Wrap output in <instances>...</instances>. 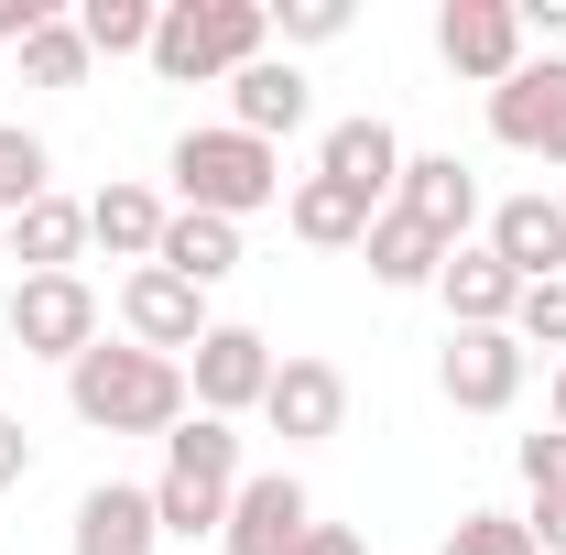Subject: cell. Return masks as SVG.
<instances>
[{
    "instance_id": "obj_2",
    "label": "cell",
    "mask_w": 566,
    "mask_h": 555,
    "mask_svg": "<svg viewBox=\"0 0 566 555\" xmlns=\"http://www.w3.org/2000/svg\"><path fill=\"white\" fill-rule=\"evenodd\" d=\"M262 44H273V0H164L153 11V76L175 87L262 66Z\"/></svg>"
},
{
    "instance_id": "obj_24",
    "label": "cell",
    "mask_w": 566,
    "mask_h": 555,
    "mask_svg": "<svg viewBox=\"0 0 566 555\" xmlns=\"http://www.w3.org/2000/svg\"><path fill=\"white\" fill-rule=\"evenodd\" d=\"M153 11L164 0H76L66 22L87 33V55H153Z\"/></svg>"
},
{
    "instance_id": "obj_28",
    "label": "cell",
    "mask_w": 566,
    "mask_h": 555,
    "mask_svg": "<svg viewBox=\"0 0 566 555\" xmlns=\"http://www.w3.org/2000/svg\"><path fill=\"white\" fill-rule=\"evenodd\" d=\"M436 555H534V534H523V512H458V534Z\"/></svg>"
},
{
    "instance_id": "obj_18",
    "label": "cell",
    "mask_w": 566,
    "mask_h": 555,
    "mask_svg": "<svg viewBox=\"0 0 566 555\" xmlns=\"http://www.w3.org/2000/svg\"><path fill=\"white\" fill-rule=\"evenodd\" d=\"M164 197H153V186H98V197H87V240H98V251H109V262H153V251H164Z\"/></svg>"
},
{
    "instance_id": "obj_1",
    "label": "cell",
    "mask_w": 566,
    "mask_h": 555,
    "mask_svg": "<svg viewBox=\"0 0 566 555\" xmlns=\"http://www.w3.org/2000/svg\"><path fill=\"white\" fill-rule=\"evenodd\" d=\"M66 404L76 425H98V436H175V425L197 415V392H186V359H153V348H87L66 359Z\"/></svg>"
},
{
    "instance_id": "obj_13",
    "label": "cell",
    "mask_w": 566,
    "mask_h": 555,
    "mask_svg": "<svg viewBox=\"0 0 566 555\" xmlns=\"http://www.w3.org/2000/svg\"><path fill=\"white\" fill-rule=\"evenodd\" d=\"M392 208L424 218L447 251H469V218H480V175L458 164V153H403V186H392Z\"/></svg>"
},
{
    "instance_id": "obj_12",
    "label": "cell",
    "mask_w": 566,
    "mask_h": 555,
    "mask_svg": "<svg viewBox=\"0 0 566 555\" xmlns=\"http://www.w3.org/2000/svg\"><path fill=\"white\" fill-rule=\"evenodd\" d=\"M120 327H132V348L175 359V348H197V338H208L218 316H208V294H197V283H175L164 262H142V273L120 283Z\"/></svg>"
},
{
    "instance_id": "obj_34",
    "label": "cell",
    "mask_w": 566,
    "mask_h": 555,
    "mask_svg": "<svg viewBox=\"0 0 566 555\" xmlns=\"http://www.w3.org/2000/svg\"><path fill=\"white\" fill-rule=\"evenodd\" d=\"M523 33H545V44H566V0H523Z\"/></svg>"
},
{
    "instance_id": "obj_36",
    "label": "cell",
    "mask_w": 566,
    "mask_h": 555,
    "mask_svg": "<svg viewBox=\"0 0 566 555\" xmlns=\"http://www.w3.org/2000/svg\"><path fill=\"white\" fill-rule=\"evenodd\" d=\"M545 415H556V436H566V359L545 370Z\"/></svg>"
},
{
    "instance_id": "obj_11",
    "label": "cell",
    "mask_w": 566,
    "mask_h": 555,
    "mask_svg": "<svg viewBox=\"0 0 566 555\" xmlns=\"http://www.w3.org/2000/svg\"><path fill=\"white\" fill-rule=\"evenodd\" d=\"M305 534H316V501H305V480H283V469L240 480L229 523H218V545H229V555H305Z\"/></svg>"
},
{
    "instance_id": "obj_30",
    "label": "cell",
    "mask_w": 566,
    "mask_h": 555,
    "mask_svg": "<svg viewBox=\"0 0 566 555\" xmlns=\"http://www.w3.org/2000/svg\"><path fill=\"white\" fill-rule=\"evenodd\" d=\"M523 490H534V501H566V436H556V425L523 436Z\"/></svg>"
},
{
    "instance_id": "obj_16",
    "label": "cell",
    "mask_w": 566,
    "mask_h": 555,
    "mask_svg": "<svg viewBox=\"0 0 566 555\" xmlns=\"http://www.w3.org/2000/svg\"><path fill=\"white\" fill-rule=\"evenodd\" d=\"M305 66L294 55H262V66H240L229 76V132H251V142H283V132H305Z\"/></svg>"
},
{
    "instance_id": "obj_20",
    "label": "cell",
    "mask_w": 566,
    "mask_h": 555,
    "mask_svg": "<svg viewBox=\"0 0 566 555\" xmlns=\"http://www.w3.org/2000/svg\"><path fill=\"white\" fill-rule=\"evenodd\" d=\"M359 262H370V283H392V294H415V283H436V273H447V240H436L424 218L381 208V218H370V240H359Z\"/></svg>"
},
{
    "instance_id": "obj_29",
    "label": "cell",
    "mask_w": 566,
    "mask_h": 555,
    "mask_svg": "<svg viewBox=\"0 0 566 555\" xmlns=\"http://www.w3.org/2000/svg\"><path fill=\"white\" fill-rule=\"evenodd\" d=\"M273 33L283 44H338V33H349V0H283Z\"/></svg>"
},
{
    "instance_id": "obj_31",
    "label": "cell",
    "mask_w": 566,
    "mask_h": 555,
    "mask_svg": "<svg viewBox=\"0 0 566 555\" xmlns=\"http://www.w3.org/2000/svg\"><path fill=\"white\" fill-rule=\"evenodd\" d=\"M33 480V436H22V415H0V490Z\"/></svg>"
},
{
    "instance_id": "obj_25",
    "label": "cell",
    "mask_w": 566,
    "mask_h": 555,
    "mask_svg": "<svg viewBox=\"0 0 566 555\" xmlns=\"http://www.w3.org/2000/svg\"><path fill=\"white\" fill-rule=\"evenodd\" d=\"M87 66H98V55H87V33H76L66 11L22 44V76H33V87H87Z\"/></svg>"
},
{
    "instance_id": "obj_22",
    "label": "cell",
    "mask_w": 566,
    "mask_h": 555,
    "mask_svg": "<svg viewBox=\"0 0 566 555\" xmlns=\"http://www.w3.org/2000/svg\"><path fill=\"white\" fill-rule=\"evenodd\" d=\"M294 240H316V251H359V240H370V197H359V186H338V175H305V186H294Z\"/></svg>"
},
{
    "instance_id": "obj_35",
    "label": "cell",
    "mask_w": 566,
    "mask_h": 555,
    "mask_svg": "<svg viewBox=\"0 0 566 555\" xmlns=\"http://www.w3.org/2000/svg\"><path fill=\"white\" fill-rule=\"evenodd\" d=\"M305 555H370V545H359L349 523H316V534H305Z\"/></svg>"
},
{
    "instance_id": "obj_14",
    "label": "cell",
    "mask_w": 566,
    "mask_h": 555,
    "mask_svg": "<svg viewBox=\"0 0 566 555\" xmlns=\"http://www.w3.org/2000/svg\"><path fill=\"white\" fill-rule=\"evenodd\" d=\"M491 262L512 283H556L566 273V208L556 197H501L491 208Z\"/></svg>"
},
{
    "instance_id": "obj_32",
    "label": "cell",
    "mask_w": 566,
    "mask_h": 555,
    "mask_svg": "<svg viewBox=\"0 0 566 555\" xmlns=\"http://www.w3.org/2000/svg\"><path fill=\"white\" fill-rule=\"evenodd\" d=\"M44 22H55V0H0V44H33Z\"/></svg>"
},
{
    "instance_id": "obj_3",
    "label": "cell",
    "mask_w": 566,
    "mask_h": 555,
    "mask_svg": "<svg viewBox=\"0 0 566 555\" xmlns=\"http://www.w3.org/2000/svg\"><path fill=\"white\" fill-rule=\"evenodd\" d=\"M229 501H240V425H218V415H186L175 436H164L153 523L197 545V534H218V523H229Z\"/></svg>"
},
{
    "instance_id": "obj_5",
    "label": "cell",
    "mask_w": 566,
    "mask_h": 555,
    "mask_svg": "<svg viewBox=\"0 0 566 555\" xmlns=\"http://www.w3.org/2000/svg\"><path fill=\"white\" fill-rule=\"evenodd\" d=\"M523 370H534V348L512 338V327H447L436 392H447L458 415H512V404H523Z\"/></svg>"
},
{
    "instance_id": "obj_33",
    "label": "cell",
    "mask_w": 566,
    "mask_h": 555,
    "mask_svg": "<svg viewBox=\"0 0 566 555\" xmlns=\"http://www.w3.org/2000/svg\"><path fill=\"white\" fill-rule=\"evenodd\" d=\"M523 534H534V555H566V501H534Z\"/></svg>"
},
{
    "instance_id": "obj_7",
    "label": "cell",
    "mask_w": 566,
    "mask_h": 555,
    "mask_svg": "<svg viewBox=\"0 0 566 555\" xmlns=\"http://www.w3.org/2000/svg\"><path fill=\"white\" fill-rule=\"evenodd\" d=\"M491 142L545 153V164L566 175V55H523V66L491 87Z\"/></svg>"
},
{
    "instance_id": "obj_23",
    "label": "cell",
    "mask_w": 566,
    "mask_h": 555,
    "mask_svg": "<svg viewBox=\"0 0 566 555\" xmlns=\"http://www.w3.org/2000/svg\"><path fill=\"white\" fill-rule=\"evenodd\" d=\"M76 251H87V208L76 197H33L11 218V262L22 273H76Z\"/></svg>"
},
{
    "instance_id": "obj_4",
    "label": "cell",
    "mask_w": 566,
    "mask_h": 555,
    "mask_svg": "<svg viewBox=\"0 0 566 555\" xmlns=\"http://www.w3.org/2000/svg\"><path fill=\"white\" fill-rule=\"evenodd\" d=\"M164 175H175V197H186L197 218H229V229L283 197V153H273V142H251V132H229V121H218V132H186Z\"/></svg>"
},
{
    "instance_id": "obj_9",
    "label": "cell",
    "mask_w": 566,
    "mask_h": 555,
    "mask_svg": "<svg viewBox=\"0 0 566 555\" xmlns=\"http://www.w3.org/2000/svg\"><path fill=\"white\" fill-rule=\"evenodd\" d=\"M523 44H534L523 33V0H447L436 11V55L458 76H480V87H501V76L523 66Z\"/></svg>"
},
{
    "instance_id": "obj_27",
    "label": "cell",
    "mask_w": 566,
    "mask_h": 555,
    "mask_svg": "<svg viewBox=\"0 0 566 555\" xmlns=\"http://www.w3.org/2000/svg\"><path fill=\"white\" fill-rule=\"evenodd\" d=\"M512 338H523V348H556V359H566V273H556V283H523Z\"/></svg>"
},
{
    "instance_id": "obj_10",
    "label": "cell",
    "mask_w": 566,
    "mask_h": 555,
    "mask_svg": "<svg viewBox=\"0 0 566 555\" xmlns=\"http://www.w3.org/2000/svg\"><path fill=\"white\" fill-rule=\"evenodd\" d=\"M262 425H273L283 447H327V436L349 425V370H338V359H273Z\"/></svg>"
},
{
    "instance_id": "obj_6",
    "label": "cell",
    "mask_w": 566,
    "mask_h": 555,
    "mask_svg": "<svg viewBox=\"0 0 566 555\" xmlns=\"http://www.w3.org/2000/svg\"><path fill=\"white\" fill-rule=\"evenodd\" d=\"M186 392H197V415H218V425L262 415V392H273V338H262V327H208V338L186 348Z\"/></svg>"
},
{
    "instance_id": "obj_26",
    "label": "cell",
    "mask_w": 566,
    "mask_h": 555,
    "mask_svg": "<svg viewBox=\"0 0 566 555\" xmlns=\"http://www.w3.org/2000/svg\"><path fill=\"white\" fill-rule=\"evenodd\" d=\"M44 175H55V164H44V142H33V132H0V218H22L33 197H55Z\"/></svg>"
},
{
    "instance_id": "obj_8",
    "label": "cell",
    "mask_w": 566,
    "mask_h": 555,
    "mask_svg": "<svg viewBox=\"0 0 566 555\" xmlns=\"http://www.w3.org/2000/svg\"><path fill=\"white\" fill-rule=\"evenodd\" d=\"M11 338L33 359H87L98 348V294L76 273H22L11 283Z\"/></svg>"
},
{
    "instance_id": "obj_17",
    "label": "cell",
    "mask_w": 566,
    "mask_h": 555,
    "mask_svg": "<svg viewBox=\"0 0 566 555\" xmlns=\"http://www.w3.org/2000/svg\"><path fill=\"white\" fill-rule=\"evenodd\" d=\"M316 175H338V186H359L370 208H392V186H403V142H392V121H338L327 153H316Z\"/></svg>"
},
{
    "instance_id": "obj_19",
    "label": "cell",
    "mask_w": 566,
    "mask_h": 555,
    "mask_svg": "<svg viewBox=\"0 0 566 555\" xmlns=\"http://www.w3.org/2000/svg\"><path fill=\"white\" fill-rule=\"evenodd\" d=\"M436 294H447V327H512V305H523V283L491 262V240L480 251H447Z\"/></svg>"
},
{
    "instance_id": "obj_15",
    "label": "cell",
    "mask_w": 566,
    "mask_h": 555,
    "mask_svg": "<svg viewBox=\"0 0 566 555\" xmlns=\"http://www.w3.org/2000/svg\"><path fill=\"white\" fill-rule=\"evenodd\" d=\"M153 545H164V523H153V490L132 480H98L66 523V555H153Z\"/></svg>"
},
{
    "instance_id": "obj_21",
    "label": "cell",
    "mask_w": 566,
    "mask_h": 555,
    "mask_svg": "<svg viewBox=\"0 0 566 555\" xmlns=\"http://www.w3.org/2000/svg\"><path fill=\"white\" fill-rule=\"evenodd\" d=\"M153 262H164L175 283H197V294H208V283H229V273H240V229H229V218L175 208V218H164V251H153Z\"/></svg>"
}]
</instances>
